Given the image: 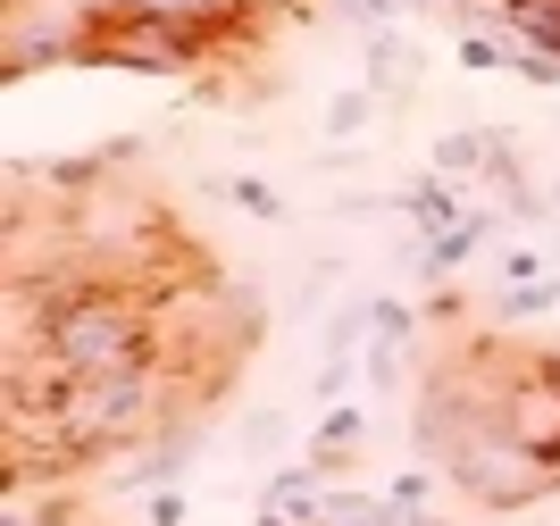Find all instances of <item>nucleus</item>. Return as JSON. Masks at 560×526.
I'll list each match as a JSON object with an SVG mask.
<instances>
[{
    "label": "nucleus",
    "instance_id": "1",
    "mask_svg": "<svg viewBox=\"0 0 560 526\" xmlns=\"http://www.w3.org/2000/svg\"><path fill=\"white\" fill-rule=\"evenodd\" d=\"M477 351H486L502 426L560 468V343H527L511 326H477Z\"/></svg>",
    "mask_w": 560,
    "mask_h": 526
},
{
    "label": "nucleus",
    "instance_id": "2",
    "mask_svg": "<svg viewBox=\"0 0 560 526\" xmlns=\"http://www.w3.org/2000/svg\"><path fill=\"white\" fill-rule=\"evenodd\" d=\"M75 68H135V75H210L218 50L192 43L185 25L135 17V9H93L84 43H75Z\"/></svg>",
    "mask_w": 560,
    "mask_h": 526
},
{
    "label": "nucleus",
    "instance_id": "3",
    "mask_svg": "<svg viewBox=\"0 0 560 526\" xmlns=\"http://www.w3.org/2000/svg\"><path fill=\"white\" fill-rule=\"evenodd\" d=\"M101 9H135V17L185 25L192 43H210L218 59H243V50H259V34H277L268 0H101Z\"/></svg>",
    "mask_w": 560,
    "mask_h": 526
},
{
    "label": "nucleus",
    "instance_id": "4",
    "mask_svg": "<svg viewBox=\"0 0 560 526\" xmlns=\"http://www.w3.org/2000/svg\"><path fill=\"white\" fill-rule=\"evenodd\" d=\"M394 209L410 218V234H444V226H460L477 201H468V192L444 176V167H427V176H410V184L394 192Z\"/></svg>",
    "mask_w": 560,
    "mask_h": 526
},
{
    "label": "nucleus",
    "instance_id": "5",
    "mask_svg": "<svg viewBox=\"0 0 560 526\" xmlns=\"http://www.w3.org/2000/svg\"><path fill=\"white\" fill-rule=\"evenodd\" d=\"M360 443H369V410H351V401H327V418H318V435H310V468H318V477H351V468H360Z\"/></svg>",
    "mask_w": 560,
    "mask_h": 526
},
{
    "label": "nucleus",
    "instance_id": "6",
    "mask_svg": "<svg viewBox=\"0 0 560 526\" xmlns=\"http://www.w3.org/2000/svg\"><path fill=\"white\" fill-rule=\"evenodd\" d=\"M493 226H502V209H468L460 226H444V234H419V252H410V259H419V276H435V284H444L452 268H468V259L486 252V234H493Z\"/></svg>",
    "mask_w": 560,
    "mask_h": 526
},
{
    "label": "nucleus",
    "instance_id": "7",
    "mask_svg": "<svg viewBox=\"0 0 560 526\" xmlns=\"http://www.w3.org/2000/svg\"><path fill=\"white\" fill-rule=\"evenodd\" d=\"M360 59H369V92L376 101H410V92H419V43H401L394 25H376L369 43H360Z\"/></svg>",
    "mask_w": 560,
    "mask_h": 526
},
{
    "label": "nucleus",
    "instance_id": "8",
    "mask_svg": "<svg viewBox=\"0 0 560 526\" xmlns=\"http://www.w3.org/2000/svg\"><path fill=\"white\" fill-rule=\"evenodd\" d=\"M486 9L518 50H552L560 59V0H486Z\"/></svg>",
    "mask_w": 560,
    "mask_h": 526
},
{
    "label": "nucleus",
    "instance_id": "9",
    "mask_svg": "<svg viewBox=\"0 0 560 526\" xmlns=\"http://www.w3.org/2000/svg\"><path fill=\"white\" fill-rule=\"evenodd\" d=\"M544 309H560V268H544V276H527V284H511V293H502V318H493V326H527V318H544Z\"/></svg>",
    "mask_w": 560,
    "mask_h": 526
},
{
    "label": "nucleus",
    "instance_id": "10",
    "mask_svg": "<svg viewBox=\"0 0 560 526\" xmlns=\"http://www.w3.org/2000/svg\"><path fill=\"white\" fill-rule=\"evenodd\" d=\"M318 526H394V510H385V493H351V484H327V510H318Z\"/></svg>",
    "mask_w": 560,
    "mask_h": 526
},
{
    "label": "nucleus",
    "instance_id": "11",
    "mask_svg": "<svg viewBox=\"0 0 560 526\" xmlns=\"http://www.w3.org/2000/svg\"><path fill=\"white\" fill-rule=\"evenodd\" d=\"M376 109H385V101H376V92L360 84V92H335L318 126H327V142H351V135H369V126H376Z\"/></svg>",
    "mask_w": 560,
    "mask_h": 526
},
{
    "label": "nucleus",
    "instance_id": "12",
    "mask_svg": "<svg viewBox=\"0 0 560 526\" xmlns=\"http://www.w3.org/2000/svg\"><path fill=\"white\" fill-rule=\"evenodd\" d=\"M210 192H226V201H234V209H252V218H284L277 184H259V176H218Z\"/></svg>",
    "mask_w": 560,
    "mask_h": 526
},
{
    "label": "nucleus",
    "instance_id": "13",
    "mask_svg": "<svg viewBox=\"0 0 560 526\" xmlns=\"http://www.w3.org/2000/svg\"><path fill=\"white\" fill-rule=\"evenodd\" d=\"M401 351H410V343H385V335H369V360H360V367H369V393H394V385H401Z\"/></svg>",
    "mask_w": 560,
    "mask_h": 526
},
{
    "label": "nucleus",
    "instance_id": "14",
    "mask_svg": "<svg viewBox=\"0 0 560 526\" xmlns=\"http://www.w3.org/2000/svg\"><path fill=\"white\" fill-rule=\"evenodd\" d=\"M192 502L176 493V484H151V502H142V526H185Z\"/></svg>",
    "mask_w": 560,
    "mask_h": 526
},
{
    "label": "nucleus",
    "instance_id": "15",
    "mask_svg": "<svg viewBox=\"0 0 560 526\" xmlns=\"http://www.w3.org/2000/svg\"><path fill=\"white\" fill-rule=\"evenodd\" d=\"M527 276H544V259L518 243V252H502V284H527Z\"/></svg>",
    "mask_w": 560,
    "mask_h": 526
},
{
    "label": "nucleus",
    "instance_id": "16",
    "mask_svg": "<svg viewBox=\"0 0 560 526\" xmlns=\"http://www.w3.org/2000/svg\"><path fill=\"white\" fill-rule=\"evenodd\" d=\"M243 443H252V452H277V443H284V418H277V410L252 418V435H243Z\"/></svg>",
    "mask_w": 560,
    "mask_h": 526
},
{
    "label": "nucleus",
    "instance_id": "17",
    "mask_svg": "<svg viewBox=\"0 0 560 526\" xmlns=\"http://www.w3.org/2000/svg\"><path fill=\"white\" fill-rule=\"evenodd\" d=\"M268 17H277V25H310V17H318V0H268Z\"/></svg>",
    "mask_w": 560,
    "mask_h": 526
},
{
    "label": "nucleus",
    "instance_id": "18",
    "mask_svg": "<svg viewBox=\"0 0 560 526\" xmlns=\"http://www.w3.org/2000/svg\"><path fill=\"white\" fill-rule=\"evenodd\" d=\"M252 526H293V518H277V510H259V518H252Z\"/></svg>",
    "mask_w": 560,
    "mask_h": 526
}]
</instances>
